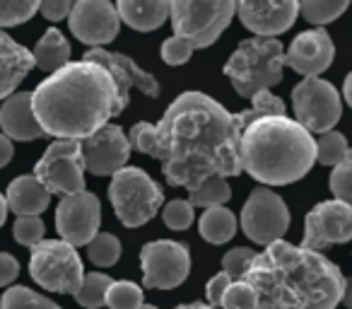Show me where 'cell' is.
<instances>
[{
  "instance_id": "1",
  "label": "cell",
  "mask_w": 352,
  "mask_h": 309,
  "mask_svg": "<svg viewBox=\"0 0 352 309\" xmlns=\"http://www.w3.org/2000/svg\"><path fill=\"white\" fill-rule=\"evenodd\" d=\"M239 136L234 114L203 92H184L152 126L150 158L162 162L169 187L188 191L210 177H239Z\"/></svg>"
},
{
  "instance_id": "2",
  "label": "cell",
  "mask_w": 352,
  "mask_h": 309,
  "mask_svg": "<svg viewBox=\"0 0 352 309\" xmlns=\"http://www.w3.org/2000/svg\"><path fill=\"white\" fill-rule=\"evenodd\" d=\"M241 280L254 290L256 309H336L347 292L331 259L283 239L254 254Z\"/></svg>"
},
{
  "instance_id": "3",
  "label": "cell",
  "mask_w": 352,
  "mask_h": 309,
  "mask_svg": "<svg viewBox=\"0 0 352 309\" xmlns=\"http://www.w3.org/2000/svg\"><path fill=\"white\" fill-rule=\"evenodd\" d=\"M126 107L111 75L89 61H68L32 92L41 133L58 140H85Z\"/></svg>"
},
{
  "instance_id": "4",
  "label": "cell",
  "mask_w": 352,
  "mask_h": 309,
  "mask_svg": "<svg viewBox=\"0 0 352 309\" xmlns=\"http://www.w3.org/2000/svg\"><path fill=\"white\" fill-rule=\"evenodd\" d=\"M316 162V140L289 116H263L241 131V172L268 187L299 182Z\"/></svg>"
},
{
  "instance_id": "5",
  "label": "cell",
  "mask_w": 352,
  "mask_h": 309,
  "mask_svg": "<svg viewBox=\"0 0 352 309\" xmlns=\"http://www.w3.org/2000/svg\"><path fill=\"white\" fill-rule=\"evenodd\" d=\"M285 49L278 39H244L225 65V75L239 97L251 99L261 89L283 83Z\"/></svg>"
},
{
  "instance_id": "6",
  "label": "cell",
  "mask_w": 352,
  "mask_h": 309,
  "mask_svg": "<svg viewBox=\"0 0 352 309\" xmlns=\"http://www.w3.org/2000/svg\"><path fill=\"white\" fill-rule=\"evenodd\" d=\"M169 20L176 39H184L193 51L208 49L234 20V3L232 0H217V3L174 0L169 3Z\"/></svg>"
},
{
  "instance_id": "7",
  "label": "cell",
  "mask_w": 352,
  "mask_h": 309,
  "mask_svg": "<svg viewBox=\"0 0 352 309\" xmlns=\"http://www.w3.org/2000/svg\"><path fill=\"white\" fill-rule=\"evenodd\" d=\"M109 198L123 225L140 227L160 213V206L164 203V191L145 169L123 167L113 174Z\"/></svg>"
},
{
  "instance_id": "8",
  "label": "cell",
  "mask_w": 352,
  "mask_h": 309,
  "mask_svg": "<svg viewBox=\"0 0 352 309\" xmlns=\"http://www.w3.org/2000/svg\"><path fill=\"white\" fill-rule=\"evenodd\" d=\"M30 273L44 290L60 295H75L85 278L78 249L60 239H44L32 246Z\"/></svg>"
},
{
  "instance_id": "9",
  "label": "cell",
  "mask_w": 352,
  "mask_h": 309,
  "mask_svg": "<svg viewBox=\"0 0 352 309\" xmlns=\"http://www.w3.org/2000/svg\"><path fill=\"white\" fill-rule=\"evenodd\" d=\"M32 177L51 196H75L85 191V160L80 140H56L41 155Z\"/></svg>"
},
{
  "instance_id": "10",
  "label": "cell",
  "mask_w": 352,
  "mask_h": 309,
  "mask_svg": "<svg viewBox=\"0 0 352 309\" xmlns=\"http://www.w3.org/2000/svg\"><path fill=\"white\" fill-rule=\"evenodd\" d=\"M292 107L297 123L307 133L333 131L342 116V102L338 89L321 78H304L292 89Z\"/></svg>"
},
{
  "instance_id": "11",
  "label": "cell",
  "mask_w": 352,
  "mask_h": 309,
  "mask_svg": "<svg viewBox=\"0 0 352 309\" xmlns=\"http://www.w3.org/2000/svg\"><path fill=\"white\" fill-rule=\"evenodd\" d=\"M289 227L287 203L275 191L258 187L251 191L249 201L241 208V230L256 244H273L285 237Z\"/></svg>"
},
{
  "instance_id": "12",
  "label": "cell",
  "mask_w": 352,
  "mask_h": 309,
  "mask_svg": "<svg viewBox=\"0 0 352 309\" xmlns=\"http://www.w3.org/2000/svg\"><path fill=\"white\" fill-rule=\"evenodd\" d=\"M142 266V288L171 290L179 288L188 278L191 270V254L184 244L174 239L147 242L140 251Z\"/></svg>"
},
{
  "instance_id": "13",
  "label": "cell",
  "mask_w": 352,
  "mask_h": 309,
  "mask_svg": "<svg viewBox=\"0 0 352 309\" xmlns=\"http://www.w3.org/2000/svg\"><path fill=\"white\" fill-rule=\"evenodd\" d=\"M102 225V206L99 198L89 191L63 196L56 208V230L60 242L70 246H85L97 237Z\"/></svg>"
},
{
  "instance_id": "14",
  "label": "cell",
  "mask_w": 352,
  "mask_h": 309,
  "mask_svg": "<svg viewBox=\"0 0 352 309\" xmlns=\"http://www.w3.org/2000/svg\"><path fill=\"white\" fill-rule=\"evenodd\" d=\"M352 237V208L340 201H323L304 217L302 249L321 251L331 244H345Z\"/></svg>"
},
{
  "instance_id": "15",
  "label": "cell",
  "mask_w": 352,
  "mask_h": 309,
  "mask_svg": "<svg viewBox=\"0 0 352 309\" xmlns=\"http://www.w3.org/2000/svg\"><path fill=\"white\" fill-rule=\"evenodd\" d=\"M80 150H82L85 172L97 177H113L118 169L126 167L131 158L128 136L116 123H107L94 136L80 140Z\"/></svg>"
},
{
  "instance_id": "16",
  "label": "cell",
  "mask_w": 352,
  "mask_h": 309,
  "mask_svg": "<svg viewBox=\"0 0 352 309\" xmlns=\"http://www.w3.org/2000/svg\"><path fill=\"white\" fill-rule=\"evenodd\" d=\"M68 25L82 44L102 49L104 44H111L116 39L121 20H118L113 3L109 0H80L70 8Z\"/></svg>"
},
{
  "instance_id": "17",
  "label": "cell",
  "mask_w": 352,
  "mask_h": 309,
  "mask_svg": "<svg viewBox=\"0 0 352 309\" xmlns=\"http://www.w3.org/2000/svg\"><path fill=\"white\" fill-rule=\"evenodd\" d=\"M234 12L239 15L241 25L249 32H254V36L275 39L294 25L299 15V3H294V0H280V3L241 0V3H234Z\"/></svg>"
},
{
  "instance_id": "18",
  "label": "cell",
  "mask_w": 352,
  "mask_h": 309,
  "mask_svg": "<svg viewBox=\"0 0 352 309\" xmlns=\"http://www.w3.org/2000/svg\"><path fill=\"white\" fill-rule=\"evenodd\" d=\"M82 61H89V63H97L111 75L113 85L118 89V97L128 104V92L131 87H138L142 94L147 97H160V83L157 78H152L147 70H142L131 56L126 54H113V51L107 49H89L87 54L82 56Z\"/></svg>"
},
{
  "instance_id": "19",
  "label": "cell",
  "mask_w": 352,
  "mask_h": 309,
  "mask_svg": "<svg viewBox=\"0 0 352 309\" xmlns=\"http://www.w3.org/2000/svg\"><path fill=\"white\" fill-rule=\"evenodd\" d=\"M336 58V46L326 30H307L292 39L289 49L285 51V65L304 78H318L331 68Z\"/></svg>"
},
{
  "instance_id": "20",
  "label": "cell",
  "mask_w": 352,
  "mask_h": 309,
  "mask_svg": "<svg viewBox=\"0 0 352 309\" xmlns=\"http://www.w3.org/2000/svg\"><path fill=\"white\" fill-rule=\"evenodd\" d=\"M0 128L8 140H36L44 136L32 114V92H15L3 102Z\"/></svg>"
},
{
  "instance_id": "21",
  "label": "cell",
  "mask_w": 352,
  "mask_h": 309,
  "mask_svg": "<svg viewBox=\"0 0 352 309\" xmlns=\"http://www.w3.org/2000/svg\"><path fill=\"white\" fill-rule=\"evenodd\" d=\"M32 68H34L32 51L10 39L6 32H0V99L15 94L17 85L30 75Z\"/></svg>"
},
{
  "instance_id": "22",
  "label": "cell",
  "mask_w": 352,
  "mask_h": 309,
  "mask_svg": "<svg viewBox=\"0 0 352 309\" xmlns=\"http://www.w3.org/2000/svg\"><path fill=\"white\" fill-rule=\"evenodd\" d=\"M6 203L8 211L15 213L17 217H39L49 208L51 193L32 174H27V177H17L8 187Z\"/></svg>"
},
{
  "instance_id": "23",
  "label": "cell",
  "mask_w": 352,
  "mask_h": 309,
  "mask_svg": "<svg viewBox=\"0 0 352 309\" xmlns=\"http://www.w3.org/2000/svg\"><path fill=\"white\" fill-rule=\"evenodd\" d=\"M116 15L138 32H152L169 20L166 0H121L116 3Z\"/></svg>"
},
{
  "instance_id": "24",
  "label": "cell",
  "mask_w": 352,
  "mask_h": 309,
  "mask_svg": "<svg viewBox=\"0 0 352 309\" xmlns=\"http://www.w3.org/2000/svg\"><path fill=\"white\" fill-rule=\"evenodd\" d=\"M32 58H34V68H41L44 73H56L58 68H63L70 58V44L63 32H58L56 27L46 30L44 36L36 41Z\"/></svg>"
},
{
  "instance_id": "25",
  "label": "cell",
  "mask_w": 352,
  "mask_h": 309,
  "mask_svg": "<svg viewBox=\"0 0 352 309\" xmlns=\"http://www.w3.org/2000/svg\"><path fill=\"white\" fill-rule=\"evenodd\" d=\"M201 237L210 244H225L236 235V215L225 206L206 208V213L198 220Z\"/></svg>"
},
{
  "instance_id": "26",
  "label": "cell",
  "mask_w": 352,
  "mask_h": 309,
  "mask_svg": "<svg viewBox=\"0 0 352 309\" xmlns=\"http://www.w3.org/2000/svg\"><path fill=\"white\" fill-rule=\"evenodd\" d=\"M251 109H246V111H239L234 114L236 123H239V128L244 131L249 123H254L256 118H263V116H285V111H287V107H285V102L280 97H275L270 89H261V92H256L254 97H251Z\"/></svg>"
},
{
  "instance_id": "27",
  "label": "cell",
  "mask_w": 352,
  "mask_h": 309,
  "mask_svg": "<svg viewBox=\"0 0 352 309\" xmlns=\"http://www.w3.org/2000/svg\"><path fill=\"white\" fill-rule=\"evenodd\" d=\"M232 198V189L227 184V179L222 177H210L203 184H198L193 191H188V203L193 208H217L225 206Z\"/></svg>"
},
{
  "instance_id": "28",
  "label": "cell",
  "mask_w": 352,
  "mask_h": 309,
  "mask_svg": "<svg viewBox=\"0 0 352 309\" xmlns=\"http://www.w3.org/2000/svg\"><path fill=\"white\" fill-rule=\"evenodd\" d=\"M111 283H113L111 275L99 273V270H94V273H85L82 285H80V290L73 295L75 302H78L80 307H85V309L104 307V297H107V290H109V285H111Z\"/></svg>"
},
{
  "instance_id": "29",
  "label": "cell",
  "mask_w": 352,
  "mask_h": 309,
  "mask_svg": "<svg viewBox=\"0 0 352 309\" xmlns=\"http://www.w3.org/2000/svg\"><path fill=\"white\" fill-rule=\"evenodd\" d=\"M0 309H60V307L56 302H51L49 297H44V295L25 288V285H12L0 297Z\"/></svg>"
},
{
  "instance_id": "30",
  "label": "cell",
  "mask_w": 352,
  "mask_h": 309,
  "mask_svg": "<svg viewBox=\"0 0 352 309\" xmlns=\"http://www.w3.org/2000/svg\"><path fill=\"white\" fill-rule=\"evenodd\" d=\"M347 155H350V147H347V140L342 133L328 131L316 140V162L326 164V167L340 164Z\"/></svg>"
},
{
  "instance_id": "31",
  "label": "cell",
  "mask_w": 352,
  "mask_h": 309,
  "mask_svg": "<svg viewBox=\"0 0 352 309\" xmlns=\"http://www.w3.org/2000/svg\"><path fill=\"white\" fill-rule=\"evenodd\" d=\"M104 304L109 309H138L142 302V290L140 285L131 283V280H113L107 290Z\"/></svg>"
},
{
  "instance_id": "32",
  "label": "cell",
  "mask_w": 352,
  "mask_h": 309,
  "mask_svg": "<svg viewBox=\"0 0 352 309\" xmlns=\"http://www.w3.org/2000/svg\"><path fill=\"white\" fill-rule=\"evenodd\" d=\"M345 10V0H304L299 6V12L304 15V20H309L311 25H328V22L338 20Z\"/></svg>"
},
{
  "instance_id": "33",
  "label": "cell",
  "mask_w": 352,
  "mask_h": 309,
  "mask_svg": "<svg viewBox=\"0 0 352 309\" xmlns=\"http://www.w3.org/2000/svg\"><path fill=\"white\" fill-rule=\"evenodd\" d=\"M121 242L113 235H107V232H97V237L87 244L89 261L99 268H109V266L116 264L121 259Z\"/></svg>"
},
{
  "instance_id": "34",
  "label": "cell",
  "mask_w": 352,
  "mask_h": 309,
  "mask_svg": "<svg viewBox=\"0 0 352 309\" xmlns=\"http://www.w3.org/2000/svg\"><path fill=\"white\" fill-rule=\"evenodd\" d=\"M39 12V3L34 0H0V32L6 27H17L32 20Z\"/></svg>"
},
{
  "instance_id": "35",
  "label": "cell",
  "mask_w": 352,
  "mask_h": 309,
  "mask_svg": "<svg viewBox=\"0 0 352 309\" xmlns=\"http://www.w3.org/2000/svg\"><path fill=\"white\" fill-rule=\"evenodd\" d=\"M331 191H333V201H340L350 206V201H352V158L350 155H347L340 164L333 167Z\"/></svg>"
},
{
  "instance_id": "36",
  "label": "cell",
  "mask_w": 352,
  "mask_h": 309,
  "mask_svg": "<svg viewBox=\"0 0 352 309\" xmlns=\"http://www.w3.org/2000/svg\"><path fill=\"white\" fill-rule=\"evenodd\" d=\"M44 232L46 225L41 217H17L15 227H12V235H15V242L22 246H36L39 242H44Z\"/></svg>"
},
{
  "instance_id": "37",
  "label": "cell",
  "mask_w": 352,
  "mask_h": 309,
  "mask_svg": "<svg viewBox=\"0 0 352 309\" xmlns=\"http://www.w3.org/2000/svg\"><path fill=\"white\" fill-rule=\"evenodd\" d=\"M162 220L169 230H188L193 222V206L188 201H169L162 211Z\"/></svg>"
},
{
  "instance_id": "38",
  "label": "cell",
  "mask_w": 352,
  "mask_h": 309,
  "mask_svg": "<svg viewBox=\"0 0 352 309\" xmlns=\"http://www.w3.org/2000/svg\"><path fill=\"white\" fill-rule=\"evenodd\" d=\"M220 309H256V297L254 290L244 283V280H236L222 295Z\"/></svg>"
},
{
  "instance_id": "39",
  "label": "cell",
  "mask_w": 352,
  "mask_h": 309,
  "mask_svg": "<svg viewBox=\"0 0 352 309\" xmlns=\"http://www.w3.org/2000/svg\"><path fill=\"white\" fill-rule=\"evenodd\" d=\"M254 254L256 251H251L249 246H234V249H230L225 256H222V273L230 275L232 283L241 280V275H244L246 266L251 264Z\"/></svg>"
},
{
  "instance_id": "40",
  "label": "cell",
  "mask_w": 352,
  "mask_h": 309,
  "mask_svg": "<svg viewBox=\"0 0 352 309\" xmlns=\"http://www.w3.org/2000/svg\"><path fill=\"white\" fill-rule=\"evenodd\" d=\"M193 49L186 44L184 39H176V36H169V39L162 44V61L166 65H184L188 58H191Z\"/></svg>"
},
{
  "instance_id": "41",
  "label": "cell",
  "mask_w": 352,
  "mask_h": 309,
  "mask_svg": "<svg viewBox=\"0 0 352 309\" xmlns=\"http://www.w3.org/2000/svg\"><path fill=\"white\" fill-rule=\"evenodd\" d=\"M230 285H232V278H230V275H225V273H217L215 278H210V283H208V288H206L208 304L220 309L222 295H225V290L230 288Z\"/></svg>"
},
{
  "instance_id": "42",
  "label": "cell",
  "mask_w": 352,
  "mask_h": 309,
  "mask_svg": "<svg viewBox=\"0 0 352 309\" xmlns=\"http://www.w3.org/2000/svg\"><path fill=\"white\" fill-rule=\"evenodd\" d=\"M70 8H73L70 0H46V3H39V12L51 22L65 20L70 15Z\"/></svg>"
},
{
  "instance_id": "43",
  "label": "cell",
  "mask_w": 352,
  "mask_h": 309,
  "mask_svg": "<svg viewBox=\"0 0 352 309\" xmlns=\"http://www.w3.org/2000/svg\"><path fill=\"white\" fill-rule=\"evenodd\" d=\"M17 275H20V264H17V259L6 254V251H0V288L10 285Z\"/></svg>"
},
{
  "instance_id": "44",
  "label": "cell",
  "mask_w": 352,
  "mask_h": 309,
  "mask_svg": "<svg viewBox=\"0 0 352 309\" xmlns=\"http://www.w3.org/2000/svg\"><path fill=\"white\" fill-rule=\"evenodd\" d=\"M15 155V147H12V140H8L3 133H0V167H6L8 162L12 160Z\"/></svg>"
},
{
  "instance_id": "45",
  "label": "cell",
  "mask_w": 352,
  "mask_h": 309,
  "mask_svg": "<svg viewBox=\"0 0 352 309\" xmlns=\"http://www.w3.org/2000/svg\"><path fill=\"white\" fill-rule=\"evenodd\" d=\"M6 217H8V203H6V196L0 193V227L6 225Z\"/></svg>"
},
{
  "instance_id": "46",
  "label": "cell",
  "mask_w": 352,
  "mask_h": 309,
  "mask_svg": "<svg viewBox=\"0 0 352 309\" xmlns=\"http://www.w3.org/2000/svg\"><path fill=\"white\" fill-rule=\"evenodd\" d=\"M174 309H217V307H210V304L206 302H193V304H179V307Z\"/></svg>"
},
{
  "instance_id": "47",
  "label": "cell",
  "mask_w": 352,
  "mask_h": 309,
  "mask_svg": "<svg viewBox=\"0 0 352 309\" xmlns=\"http://www.w3.org/2000/svg\"><path fill=\"white\" fill-rule=\"evenodd\" d=\"M345 102L352 104V73L345 78Z\"/></svg>"
},
{
  "instance_id": "48",
  "label": "cell",
  "mask_w": 352,
  "mask_h": 309,
  "mask_svg": "<svg viewBox=\"0 0 352 309\" xmlns=\"http://www.w3.org/2000/svg\"><path fill=\"white\" fill-rule=\"evenodd\" d=\"M138 309H157V307H152V304H140Z\"/></svg>"
}]
</instances>
